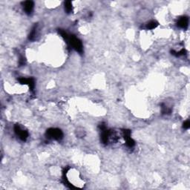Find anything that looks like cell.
<instances>
[{"instance_id":"cell-1","label":"cell","mask_w":190,"mask_h":190,"mask_svg":"<svg viewBox=\"0 0 190 190\" xmlns=\"http://www.w3.org/2000/svg\"><path fill=\"white\" fill-rule=\"evenodd\" d=\"M59 33L61 35V37L65 39V40L69 44L72 48L74 49L76 51H77V52L80 53V54L83 53V44H82V42L77 37H76L73 35H68L66 31L63 30H59Z\"/></svg>"},{"instance_id":"cell-2","label":"cell","mask_w":190,"mask_h":190,"mask_svg":"<svg viewBox=\"0 0 190 190\" xmlns=\"http://www.w3.org/2000/svg\"><path fill=\"white\" fill-rule=\"evenodd\" d=\"M46 136L48 139L60 140L63 138V133L59 129H49L46 131Z\"/></svg>"},{"instance_id":"cell-3","label":"cell","mask_w":190,"mask_h":190,"mask_svg":"<svg viewBox=\"0 0 190 190\" xmlns=\"http://www.w3.org/2000/svg\"><path fill=\"white\" fill-rule=\"evenodd\" d=\"M14 131L20 140L25 141L28 138V133L26 130L23 129L20 125H16L14 126Z\"/></svg>"},{"instance_id":"cell-4","label":"cell","mask_w":190,"mask_h":190,"mask_svg":"<svg viewBox=\"0 0 190 190\" xmlns=\"http://www.w3.org/2000/svg\"><path fill=\"white\" fill-rule=\"evenodd\" d=\"M123 138L126 140V144L129 148H132L134 145V141L131 138V132L129 130H123Z\"/></svg>"},{"instance_id":"cell-5","label":"cell","mask_w":190,"mask_h":190,"mask_svg":"<svg viewBox=\"0 0 190 190\" xmlns=\"http://www.w3.org/2000/svg\"><path fill=\"white\" fill-rule=\"evenodd\" d=\"M34 3L32 1H26L23 3V9L27 14L30 15L34 10Z\"/></svg>"},{"instance_id":"cell-6","label":"cell","mask_w":190,"mask_h":190,"mask_svg":"<svg viewBox=\"0 0 190 190\" xmlns=\"http://www.w3.org/2000/svg\"><path fill=\"white\" fill-rule=\"evenodd\" d=\"M20 82L21 84H25V85H28L30 88V89L31 91L34 90V80L33 78H20Z\"/></svg>"},{"instance_id":"cell-7","label":"cell","mask_w":190,"mask_h":190,"mask_svg":"<svg viewBox=\"0 0 190 190\" xmlns=\"http://www.w3.org/2000/svg\"><path fill=\"white\" fill-rule=\"evenodd\" d=\"M177 26L183 29H186L189 25V19L186 16H183L177 21Z\"/></svg>"},{"instance_id":"cell-8","label":"cell","mask_w":190,"mask_h":190,"mask_svg":"<svg viewBox=\"0 0 190 190\" xmlns=\"http://www.w3.org/2000/svg\"><path fill=\"white\" fill-rule=\"evenodd\" d=\"M37 34H38V27H37V25H34L31 30H30V34H29V39L34 41L37 37Z\"/></svg>"},{"instance_id":"cell-9","label":"cell","mask_w":190,"mask_h":190,"mask_svg":"<svg viewBox=\"0 0 190 190\" xmlns=\"http://www.w3.org/2000/svg\"><path fill=\"white\" fill-rule=\"evenodd\" d=\"M161 112L162 114H169L172 112V109H171L170 107L168 106L167 104L163 103L161 106Z\"/></svg>"},{"instance_id":"cell-10","label":"cell","mask_w":190,"mask_h":190,"mask_svg":"<svg viewBox=\"0 0 190 190\" xmlns=\"http://www.w3.org/2000/svg\"><path fill=\"white\" fill-rule=\"evenodd\" d=\"M64 8H65V11L67 12L68 13H71V12H72V9H73L72 3H71L70 1L66 2L64 4Z\"/></svg>"},{"instance_id":"cell-11","label":"cell","mask_w":190,"mask_h":190,"mask_svg":"<svg viewBox=\"0 0 190 190\" xmlns=\"http://www.w3.org/2000/svg\"><path fill=\"white\" fill-rule=\"evenodd\" d=\"M157 26H158V23L155 21V20H152V21H150L149 23L147 24L146 28L149 29V30H152V29L156 28Z\"/></svg>"},{"instance_id":"cell-12","label":"cell","mask_w":190,"mask_h":190,"mask_svg":"<svg viewBox=\"0 0 190 190\" xmlns=\"http://www.w3.org/2000/svg\"><path fill=\"white\" fill-rule=\"evenodd\" d=\"M183 127H184V129H189V127H190V122H189V120L185 121V122L184 123V125H183Z\"/></svg>"}]
</instances>
